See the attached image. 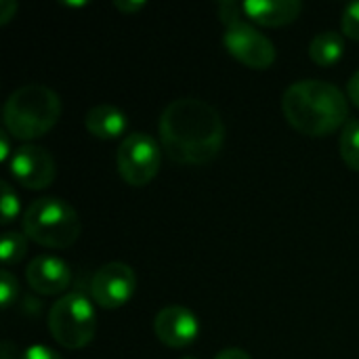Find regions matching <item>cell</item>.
<instances>
[{"label": "cell", "mask_w": 359, "mask_h": 359, "mask_svg": "<svg viewBox=\"0 0 359 359\" xmlns=\"http://www.w3.org/2000/svg\"><path fill=\"white\" fill-rule=\"evenodd\" d=\"M223 44L231 57L252 69L271 67L278 55L273 42L252 23H248V19L229 25L223 34Z\"/></svg>", "instance_id": "cell-7"}, {"label": "cell", "mask_w": 359, "mask_h": 359, "mask_svg": "<svg viewBox=\"0 0 359 359\" xmlns=\"http://www.w3.org/2000/svg\"><path fill=\"white\" fill-rule=\"evenodd\" d=\"M8 170L13 179L25 189H44L55 181V158L38 145H21L13 151Z\"/></svg>", "instance_id": "cell-9"}, {"label": "cell", "mask_w": 359, "mask_h": 359, "mask_svg": "<svg viewBox=\"0 0 359 359\" xmlns=\"http://www.w3.org/2000/svg\"><path fill=\"white\" fill-rule=\"evenodd\" d=\"M162 145L147 133L128 135L116 154L120 177L133 187H145L162 166Z\"/></svg>", "instance_id": "cell-6"}, {"label": "cell", "mask_w": 359, "mask_h": 359, "mask_svg": "<svg viewBox=\"0 0 359 359\" xmlns=\"http://www.w3.org/2000/svg\"><path fill=\"white\" fill-rule=\"evenodd\" d=\"M137 292V276L126 263H105L90 282L93 301L103 309L124 307Z\"/></svg>", "instance_id": "cell-8"}, {"label": "cell", "mask_w": 359, "mask_h": 359, "mask_svg": "<svg viewBox=\"0 0 359 359\" xmlns=\"http://www.w3.org/2000/svg\"><path fill=\"white\" fill-rule=\"evenodd\" d=\"M8 133L6 130H0V160L2 162H11V141H8Z\"/></svg>", "instance_id": "cell-24"}, {"label": "cell", "mask_w": 359, "mask_h": 359, "mask_svg": "<svg viewBox=\"0 0 359 359\" xmlns=\"http://www.w3.org/2000/svg\"><path fill=\"white\" fill-rule=\"evenodd\" d=\"M345 53V40L337 32H322L309 44V57L320 67H330L341 61Z\"/></svg>", "instance_id": "cell-14"}, {"label": "cell", "mask_w": 359, "mask_h": 359, "mask_svg": "<svg viewBox=\"0 0 359 359\" xmlns=\"http://www.w3.org/2000/svg\"><path fill=\"white\" fill-rule=\"evenodd\" d=\"M19 359H63L57 351H53L50 347H46V345H32V347H27Z\"/></svg>", "instance_id": "cell-20"}, {"label": "cell", "mask_w": 359, "mask_h": 359, "mask_svg": "<svg viewBox=\"0 0 359 359\" xmlns=\"http://www.w3.org/2000/svg\"><path fill=\"white\" fill-rule=\"evenodd\" d=\"M11 349H13V347H11L8 343H4L2 349H0V351H2V353H0V359H11Z\"/></svg>", "instance_id": "cell-26"}, {"label": "cell", "mask_w": 359, "mask_h": 359, "mask_svg": "<svg viewBox=\"0 0 359 359\" xmlns=\"http://www.w3.org/2000/svg\"><path fill=\"white\" fill-rule=\"evenodd\" d=\"M17 297H19V282H17V278L8 269H4L2 276H0V301H2V309H8L17 301Z\"/></svg>", "instance_id": "cell-18"}, {"label": "cell", "mask_w": 359, "mask_h": 359, "mask_svg": "<svg viewBox=\"0 0 359 359\" xmlns=\"http://www.w3.org/2000/svg\"><path fill=\"white\" fill-rule=\"evenodd\" d=\"M114 6L122 13H139L145 6V2L143 0H116Z\"/></svg>", "instance_id": "cell-21"}, {"label": "cell", "mask_w": 359, "mask_h": 359, "mask_svg": "<svg viewBox=\"0 0 359 359\" xmlns=\"http://www.w3.org/2000/svg\"><path fill=\"white\" fill-rule=\"evenodd\" d=\"M23 233L46 248H69L82 231V223L72 204L59 198L34 200L23 212Z\"/></svg>", "instance_id": "cell-4"}, {"label": "cell", "mask_w": 359, "mask_h": 359, "mask_svg": "<svg viewBox=\"0 0 359 359\" xmlns=\"http://www.w3.org/2000/svg\"><path fill=\"white\" fill-rule=\"evenodd\" d=\"M341 156L345 164L359 172V120L349 118L341 130Z\"/></svg>", "instance_id": "cell-15"}, {"label": "cell", "mask_w": 359, "mask_h": 359, "mask_svg": "<svg viewBox=\"0 0 359 359\" xmlns=\"http://www.w3.org/2000/svg\"><path fill=\"white\" fill-rule=\"evenodd\" d=\"M25 278L32 290H36L38 294L53 297V294H61L67 290L72 282V269L59 257L40 255L27 265Z\"/></svg>", "instance_id": "cell-11"}, {"label": "cell", "mask_w": 359, "mask_h": 359, "mask_svg": "<svg viewBox=\"0 0 359 359\" xmlns=\"http://www.w3.org/2000/svg\"><path fill=\"white\" fill-rule=\"evenodd\" d=\"M27 252V236L17 231H6L0 242V257L4 267L17 265Z\"/></svg>", "instance_id": "cell-16"}, {"label": "cell", "mask_w": 359, "mask_h": 359, "mask_svg": "<svg viewBox=\"0 0 359 359\" xmlns=\"http://www.w3.org/2000/svg\"><path fill=\"white\" fill-rule=\"evenodd\" d=\"M84 126L93 137L109 141V139H118L126 133L128 118L116 105L101 103V105H95L88 109V114L84 118Z\"/></svg>", "instance_id": "cell-13"}, {"label": "cell", "mask_w": 359, "mask_h": 359, "mask_svg": "<svg viewBox=\"0 0 359 359\" xmlns=\"http://www.w3.org/2000/svg\"><path fill=\"white\" fill-rule=\"evenodd\" d=\"M17 2H13V0H2L0 2V23L4 25V23H8L11 19H13V15L17 13Z\"/></svg>", "instance_id": "cell-22"}, {"label": "cell", "mask_w": 359, "mask_h": 359, "mask_svg": "<svg viewBox=\"0 0 359 359\" xmlns=\"http://www.w3.org/2000/svg\"><path fill=\"white\" fill-rule=\"evenodd\" d=\"M286 122L303 135L328 137L349 120V97L326 80H299L282 97Z\"/></svg>", "instance_id": "cell-2"}, {"label": "cell", "mask_w": 359, "mask_h": 359, "mask_svg": "<svg viewBox=\"0 0 359 359\" xmlns=\"http://www.w3.org/2000/svg\"><path fill=\"white\" fill-rule=\"evenodd\" d=\"M242 11L248 21L269 27L288 25L299 19L303 2L299 0H246Z\"/></svg>", "instance_id": "cell-12"}, {"label": "cell", "mask_w": 359, "mask_h": 359, "mask_svg": "<svg viewBox=\"0 0 359 359\" xmlns=\"http://www.w3.org/2000/svg\"><path fill=\"white\" fill-rule=\"evenodd\" d=\"M19 196L13 191L8 181H2V200H0V210H2V225L13 223L19 217Z\"/></svg>", "instance_id": "cell-17"}, {"label": "cell", "mask_w": 359, "mask_h": 359, "mask_svg": "<svg viewBox=\"0 0 359 359\" xmlns=\"http://www.w3.org/2000/svg\"><path fill=\"white\" fill-rule=\"evenodd\" d=\"M181 359H196V358H181Z\"/></svg>", "instance_id": "cell-27"}, {"label": "cell", "mask_w": 359, "mask_h": 359, "mask_svg": "<svg viewBox=\"0 0 359 359\" xmlns=\"http://www.w3.org/2000/svg\"><path fill=\"white\" fill-rule=\"evenodd\" d=\"M341 27L343 34H347L353 40H359V2H351L345 6L341 17Z\"/></svg>", "instance_id": "cell-19"}, {"label": "cell", "mask_w": 359, "mask_h": 359, "mask_svg": "<svg viewBox=\"0 0 359 359\" xmlns=\"http://www.w3.org/2000/svg\"><path fill=\"white\" fill-rule=\"evenodd\" d=\"M154 332L166 347L183 349L196 343V339L200 337V322L187 307L168 305L156 316Z\"/></svg>", "instance_id": "cell-10"}, {"label": "cell", "mask_w": 359, "mask_h": 359, "mask_svg": "<svg viewBox=\"0 0 359 359\" xmlns=\"http://www.w3.org/2000/svg\"><path fill=\"white\" fill-rule=\"evenodd\" d=\"M160 145L170 160L187 166L212 162L225 143L221 114L206 101L183 97L168 103L158 122Z\"/></svg>", "instance_id": "cell-1"}, {"label": "cell", "mask_w": 359, "mask_h": 359, "mask_svg": "<svg viewBox=\"0 0 359 359\" xmlns=\"http://www.w3.org/2000/svg\"><path fill=\"white\" fill-rule=\"evenodd\" d=\"M347 97H349V101L359 107V69L349 78V82H347Z\"/></svg>", "instance_id": "cell-23"}, {"label": "cell", "mask_w": 359, "mask_h": 359, "mask_svg": "<svg viewBox=\"0 0 359 359\" xmlns=\"http://www.w3.org/2000/svg\"><path fill=\"white\" fill-rule=\"evenodd\" d=\"M50 337L65 349L86 347L97 332V311L82 292H67L48 311Z\"/></svg>", "instance_id": "cell-5"}, {"label": "cell", "mask_w": 359, "mask_h": 359, "mask_svg": "<svg viewBox=\"0 0 359 359\" xmlns=\"http://www.w3.org/2000/svg\"><path fill=\"white\" fill-rule=\"evenodd\" d=\"M215 359H252L244 349H238V347H229V349H223L221 353H217Z\"/></svg>", "instance_id": "cell-25"}, {"label": "cell", "mask_w": 359, "mask_h": 359, "mask_svg": "<svg viewBox=\"0 0 359 359\" xmlns=\"http://www.w3.org/2000/svg\"><path fill=\"white\" fill-rule=\"evenodd\" d=\"M2 118L8 135L19 141H34L59 122L61 99L44 84H25L8 95Z\"/></svg>", "instance_id": "cell-3"}]
</instances>
